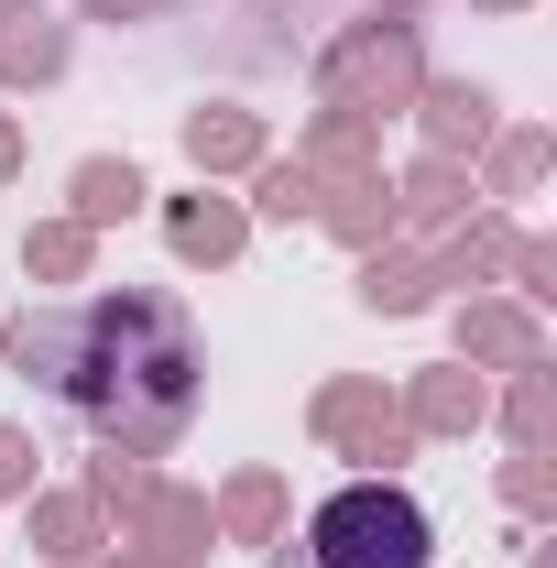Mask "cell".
Listing matches in <instances>:
<instances>
[{"instance_id":"cell-5","label":"cell","mask_w":557,"mask_h":568,"mask_svg":"<svg viewBox=\"0 0 557 568\" xmlns=\"http://www.w3.org/2000/svg\"><path fill=\"white\" fill-rule=\"evenodd\" d=\"M142 209V175L132 164H77V219L99 230V219H132Z\"/></svg>"},{"instance_id":"cell-1","label":"cell","mask_w":557,"mask_h":568,"mask_svg":"<svg viewBox=\"0 0 557 568\" xmlns=\"http://www.w3.org/2000/svg\"><path fill=\"white\" fill-rule=\"evenodd\" d=\"M11 361L44 372L110 448H175L198 416V328L175 295H99V306L22 317Z\"/></svg>"},{"instance_id":"cell-3","label":"cell","mask_w":557,"mask_h":568,"mask_svg":"<svg viewBox=\"0 0 557 568\" xmlns=\"http://www.w3.org/2000/svg\"><path fill=\"white\" fill-rule=\"evenodd\" d=\"M55 67H67L55 11H0V77H55Z\"/></svg>"},{"instance_id":"cell-8","label":"cell","mask_w":557,"mask_h":568,"mask_svg":"<svg viewBox=\"0 0 557 568\" xmlns=\"http://www.w3.org/2000/svg\"><path fill=\"white\" fill-rule=\"evenodd\" d=\"M426 121H437V142H482L492 132V99H482V88H437Z\"/></svg>"},{"instance_id":"cell-6","label":"cell","mask_w":557,"mask_h":568,"mask_svg":"<svg viewBox=\"0 0 557 568\" xmlns=\"http://www.w3.org/2000/svg\"><path fill=\"white\" fill-rule=\"evenodd\" d=\"M459 339H470L482 361H536V328H525L514 306H470V317H459Z\"/></svg>"},{"instance_id":"cell-12","label":"cell","mask_w":557,"mask_h":568,"mask_svg":"<svg viewBox=\"0 0 557 568\" xmlns=\"http://www.w3.org/2000/svg\"><path fill=\"white\" fill-rule=\"evenodd\" d=\"M77 252H88V230H44V241H33V263H44V274H77Z\"/></svg>"},{"instance_id":"cell-4","label":"cell","mask_w":557,"mask_h":568,"mask_svg":"<svg viewBox=\"0 0 557 568\" xmlns=\"http://www.w3.org/2000/svg\"><path fill=\"white\" fill-rule=\"evenodd\" d=\"M186 153H198V164H252L263 132H252V110H198V121H186Z\"/></svg>"},{"instance_id":"cell-10","label":"cell","mask_w":557,"mask_h":568,"mask_svg":"<svg viewBox=\"0 0 557 568\" xmlns=\"http://www.w3.org/2000/svg\"><path fill=\"white\" fill-rule=\"evenodd\" d=\"M230 525L263 536V525H274V481H241V493H230Z\"/></svg>"},{"instance_id":"cell-13","label":"cell","mask_w":557,"mask_h":568,"mask_svg":"<svg viewBox=\"0 0 557 568\" xmlns=\"http://www.w3.org/2000/svg\"><path fill=\"white\" fill-rule=\"evenodd\" d=\"M33 481V448H22V426H0V493H22Z\"/></svg>"},{"instance_id":"cell-9","label":"cell","mask_w":557,"mask_h":568,"mask_svg":"<svg viewBox=\"0 0 557 568\" xmlns=\"http://www.w3.org/2000/svg\"><path fill=\"white\" fill-rule=\"evenodd\" d=\"M416 416H426V426H470V416H482V383H426Z\"/></svg>"},{"instance_id":"cell-11","label":"cell","mask_w":557,"mask_h":568,"mask_svg":"<svg viewBox=\"0 0 557 568\" xmlns=\"http://www.w3.org/2000/svg\"><path fill=\"white\" fill-rule=\"evenodd\" d=\"M263 209H274V219H306L317 197H306V175H284V164H274V175H263Z\"/></svg>"},{"instance_id":"cell-2","label":"cell","mask_w":557,"mask_h":568,"mask_svg":"<svg viewBox=\"0 0 557 568\" xmlns=\"http://www.w3.org/2000/svg\"><path fill=\"white\" fill-rule=\"evenodd\" d=\"M437 558V525H426L416 493L394 481H350V493L317 503L306 525V568H426Z\"/></svg>"},{"instance_id":"cell-7","label":"cell","mask_w":557,"mask_h":568,"mask_svg":"<svg viewBox=\"0 0 557 568\" xmlns=\"http://www.w3.org/2000/svg\"><path fill=\"white\" fill-rule=\"evenodd\" d=\"M175 252H186V263H230V252H241V219L230 209H175Z\"/></svg>"},{"instance_id":"cell-14","label":"cell","mask_w":557,"mask_h":568,"mask_svg":"<svg viewBox=\"0 0 557 568\" xmlns=\"http://www.w3.org/2000/svg\"><path fill=\"white\" fill-rule=\"evenodd\" d=\"M0 164H11V132H0Z\"/></svg>"}]
</instances>
